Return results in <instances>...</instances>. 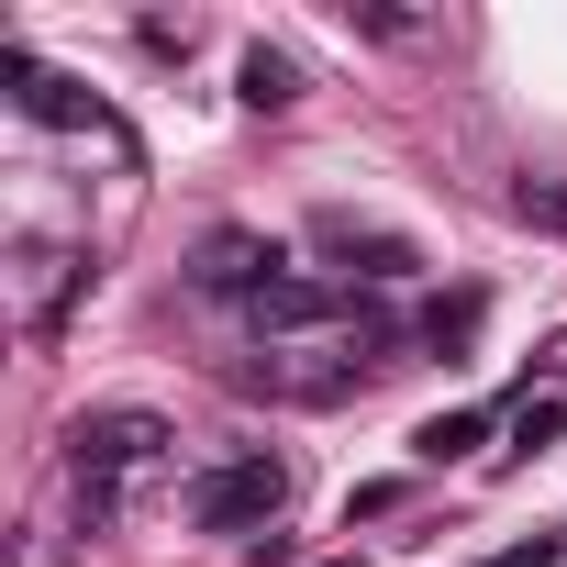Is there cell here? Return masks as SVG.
I'll return each mask as SVG.
<instances>
[{
  "mask_svg": "<svg viewBox=\"0 0 567 567\" xmlns=\"http://www.w3.org/2000/svg\"><path fill=\"white\" fill-rule=\"evenodd\" d=\"M278 501H290V456L245 445V456H223V467L189 489V523H200V534H245V523H278Z\"/></svg>",
  "mask_w": 567,
  "mask_h": 567,
  "instance_id": "1",
  "label": "cell"
},
{
  "mask_svg": "<svg viewBox=\"0 0 567 567\" xmlns=\"http://www.w3.org/2000/svg\"><path fill=\"white\" fill-rule=\"evenodd\" d=\"M156 456H167V423H156V412H134V401H123V412H79V423H68V467H79V489H112L123 467H156Z\"/></svg>",
  "mask_w": 567,
  "mask_h": 567,
  "instance_id": "2",
  "label": "cell"
},
{
  "mask_svg": "<svg viewBox=\"0 0 567 567\" xmlns=\"http://www.w3.org/2000/svg\"><path fill=\"white\" fill-rule=\"evenodd\" d=\"M278 278H290V256H278L267 234H200V267H189V290H212V301H267Z\"/></svg>",
  "mask_w": 567,
  "mask_h": 567,
  "instance_id": "3",
  "label": "cell"
},
{
  "mask_svg": "<svg viewBox=\"0 0 567 567\" xmlns=\"http://www.w3.org/2000/svg\"><path fill=\"white\" fill-rule=\"evenodd\" d=\"M334 323H346V301L323 290V278H301V267L256 301V334H334Z\"/></svg>",
  "mask_w": 567,
  "mask_h": 567,
  "instance_id": "4",
  "label": "cell"
},
{
  "mask_svg": "<svg viewBox=\"0 0 567 567\" xmlns=\"http://www.w3.org/2000/svg\"><path fill=\"white\" fill-rule=\"evenodd\" d=\"M323 256H346L357 278H412V267H423L401 234H379V223H346V212H323Z\"/></svg>",
  "mask_w": 567,
  "mask_h": 567,
  "instance_id": "5",
  "label": "cell"
},
{
  "mask_svg": "<svg viewBox=\"0 0 567 567\" xmlns=\"http://www.w3.org/2000/svg\"><path fill=\"white\" fill-rule=\"evenodd\" d=\"M467 445H489V412H434V423L412 434V456H423V467H456Z\"/></svg>",
  "mask_w": 567,
  "mask_h": 567,
  "instance_id": "6",
  "label": "cell"
},
{
  "mask_svg": "<svg viewBox=\"0 0 567 567\" xmlns=\"http://www.w3.org/2000/svg\"><path fill=\"white\" fill-rule=\"evenodd\" d=\"M245 101H256V112H290V101H301V68L278 56V45H245Z\"/></svg>",
  "mask_w": 567,
  "mask_h": 567,
  "instance_id": "7",
  "label": "cell"
},
{
  "mask_svg": "<svg viewBox=\"0 0 567 567\" xmlns=\"http://www.w3.org/2000/svg\"><path fill=\"white\" fill-rule=\"evenodd\" d=\"M556 434H567V401H523V412H512V445H501V456L523 467V456H545Z\"/></svg>",
  "mask_w": 567,
  "mask_h": 567,
  "instance_id": "8",
  "label": "cell"
},
{
  "mask_svg": "<svg viewBox=\"0 0 567 567\" xmlns=\"http://www.w3.org/2000/svg\"><path fill=\"white\" fill-rule=\"evenodd\" d=\"M390 512H401V478H368V489L346 501V523H390Z\"/></svg>",
  "mask_w": 567,
  "mask_h": 567,
  "instance_id": "9",
  "label": "cell"
},
{
  "mask_svg": "<svg viewBox=\"0 0 567 567\" xmlns=\"http://www.w3.org/2000/svg\"><path fill=\"white\" fill-rule=\"evenodd\" d=\"M467 323H478V290H456V301H445V312H434V323H423V334H434V346H456V334H467Z\"/></svg>",
  "mask_w": 567,
  "mask_h": 567,
  "instance_id": "10",
  "label": "cell"
},
{
  "mask_svg": "<svg viewBox=\"0 0 567 567\" xmlns=\"http://www.w3.org/2000/svg\"><path fill=\"white\" fill-rule=\"evenodd\" d=\"M478 567H556V534H534V545H501V556H478Z\"/></svg>",
  "mask_w": 567,
  "mask_h": 567,
  "instance_id": "11",
  "label": "cell"
},
{
  "mask_svg": "<svg viewBox=\"0 0 567 567\" xmlns=\"http://www.w3.org/2000/svg\"><path fill=\"white\" fill-rule=\"evenodd\" d=\"M334 567H346V556H334Z\"/></svg>",
  "mask_w": 567,
  "mask_h": 567,
  "instance_id": "12",
  "label": "cell"
}]
</instances>
